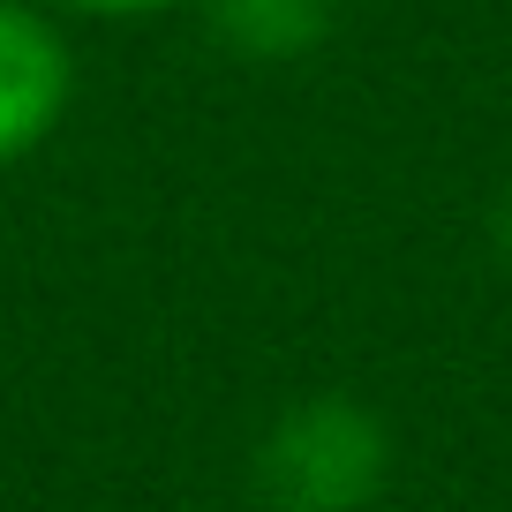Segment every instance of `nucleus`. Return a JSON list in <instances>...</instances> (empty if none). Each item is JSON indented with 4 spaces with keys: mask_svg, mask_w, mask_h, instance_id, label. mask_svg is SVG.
I'll return each instance as SVG.
<instances>
[{
    "mask_svg": "<svg viewBox=\"0 0 512 512\" xmlns=\"http://www.w3.org/2000/svg\"><path fill=\"white\" fill-rule=\"evenodd\" d=\"M392 475V430L347 392L287 407L256 445V490L272 512H369Z\"/></svg>",
    "mask_w": 512,
    "mask_h": 512,
    "instance_id": "f257e3e1",
    "label": "nucleus"
},
{
    "mask_svg": "<svg viewBox=\"0 0 512 512\" xmlns=\"http://www.w3.org/2000/svg\"><path fill=\"white\" fill-rule=\"evenodd\" d=\"M204 23L241 61H302L332 31V0H204Z\"/></svg>",
    "mask_w": 512,
    "mask_h": 512,
    "instance_id": "7ed1b4c3",
    "label": "nucleus"
},
{
    "mask_svg": "<svg viewBox=\"0 0 512 512\" xmlns=\"http://www.w3.org/2000/svg\"><path fill=\"white\" fill-rule=\"evenodd\" d=\"M497 249L512 256V189H505V204H497Z\"/></svg>",
    "mask_w": 512,
    "mask_h": 512,
    "instance_id": "39448f33",
    "label": "nucleus"
},
{
    "mask_svg": "<svg viewBox=\"0 0 512 512\" xmlns=\"http://www.w3.org/2000/svg\"><path fill=\"white\" fill-rule=\"evenodd\" d=\"M46 8H61V16H106V23H136V16H159V8H174V0H46Z\"/></svg>",
    "mask_w": 512,
    "mask_h": 512,
    "instance_id": "20e7f679",
    "label": "nucleus"
},
{
    "mask_svg": "<svg viewBox=\"0 0 512 512\" xmlns=\"http://www.w3.org/2000/svg\"><path fill=\"white\" fill-rule=\"evenodd\" d=\"M68 38L46 0H0V166L31 159L68 113Z\"/></svg>",
    "mask_w": 512,
    "mask_h": 512,
    "instance_id": "f03ea898",
    "label": "nucleus"
}]
</instances>
